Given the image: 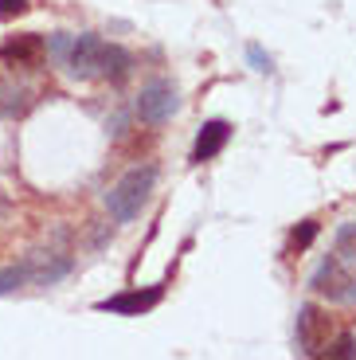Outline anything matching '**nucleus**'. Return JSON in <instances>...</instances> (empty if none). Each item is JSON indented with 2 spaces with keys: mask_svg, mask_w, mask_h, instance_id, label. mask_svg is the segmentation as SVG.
<instances>
[{
  "mask_svg": "<svg viewBox=\"0 0 356 360\" xmlns=\"http://www.w3.org/2000/svg\"><path fill=\"white\" fill-rule=\"evenodd\" d=\"M227 141H231V122H223V117L204 122L196 134V145H192V165H204L212 157H220L227 149Z\"/></svg>",
  "mask_w": 356,
  "mask_h": 360,
  "instance_id": "423d86ee",
  "label": "nucleus"
},
{
  "mask_svg": "<svg viewBox=\"0 0 356 360\" xmlns=\"http://www.w3.org/2000/svg\"><path fill=\"white\" fill-rule=\"evenodd\" d=\"M177 110H180V98H177V86H172L169 79L145 82L141 94H137V102H134V114L141 117L145 126H165Z\"/></svg>",
  "mask_w": 356,
  "mask_h": 360,
  "instance_id": "f03ea898",
  "label": "nucleus"
},
{
  "mask_svg": "<svg viewBox=\"0 0 356 360\" xmlns=\"http://www.w3.org/2000/svg\"><path fill=\"white\" fill-rule=\"evenodd\" d=\"M348 239H356V224H348V227L337 231V243H348Z\"/></svg>",
  "mask_w": 356,
  "mask_h": 360,
  "instance_id": "dca6fc26",
  "label": "nucleus"
},
{
  "mask_svg": "<svg viewBox=\"0 0 356 360\" xmlns=\"http://www.w3.org/2000/svg\"><path fill=\"white\" fill-rule=\"evenodd\" d=\"M348 286H352V290H345V294H341V302H356V278L348 282Z\"/></svg>",
  "mask_w": 356,
  "mask_h": 360,
  "instance_id": "f3484780",
  "label": "nucleus"
},
{
  "mask_svg": "<svg viewBox=\"0 0 356 360\" xmlns=\"http://www.w3.org/2000/svg\"><path fill=\"white\" fill-rule=\"evenodd\" d=\"M247 59H250V67H255L258 75H270V71H274V59H270V55L262 51L258 44H250V47H247Z\"/></svg>",
  "mask_w": 356,
  "mask_h": 360,
  "instance_id": "f8f14e48",
  "label": "nucleus"
},
{
  "mask_svg": "<svg viewBox=\"0 0 356 360\" xmlns=\"http://www.w3.org/2000/svg\"><path fill=\"white\" fill-rule=\"evenodd\" d=\"M325 356L329 360H356V337H337V345H329L325 349Z\"/></svg>",
  "mask_w": 356,
  "mask_h": 360,
  "instance_id": "9b49d317",
  "label": "nucleus"
},
{
  "mask_svg": "<svg viewBox=\"0 0 356 360\" xmlns=\"http://www.w3.org/2000/svg\"><path fill=\"white\" fill-rule=\"evenodd\" d=\"M44 55V39L39 36H16L8 44H0V59L12 67H36Z\"/></svg>",
  "mask_w": 356,
  "mask_h": 360,
  "instance_id": "0eeeda50",
  "label": "nucleus"
},
{
  "mask_svg": "<svg viewBox=\"0 0 356 360\" xmlns=\"http://www.w3.org/2000/svg\"><path fill=\"white\" fill-rule=\"evenodd\" d=\"M160 297H165V290L160 286H149V290H122V294L106 297V302H98L102 314H122V317H134V314H149L153 306H157Z\"/></svg>",
  "mask_w": 356,
  "mask_h": 360,
  "instance_id": "39448f33",
  "label": "nucleus"
},
{
  "mask_svg": "<svg viewBox=\"0 0 356 360\" xmlns=\"http://www.w3.org/2000/svg\"><path fill=\"white\" fill-rule=\"evenodd\" d=\"M313 290H321V294H329V297H341L345 294V270H341V259H325L317 270H313V278H310Z\"/></svg>",
  "mask_w": 356,
  "mask_h": 360,
  "instance_id": "1a4fd4ad",
  "label": "nucleus"
},
{
  "mask_svg": "<svg viewBox=\"0 0 356 360\" xmlns=\"http://www.w3.org/2000/svg\"><path fill=\"white\" fill-rule=\"evenodd\" d=\"M71 39H75V36H67V32H59V36H51V39H47V55L63 63V59H67V51H71Z\"/></svg>",
  "mask_w": 356,
  "mask_h": 360,
  "instance_id": "4468645a",
  "label": "nucleus"
},
{
  "mask_svg": "<svg viewBox=\"0 0 356 360\" xmlns=\"http://www.w3.org/2000/svg\"><path fill=\"white\" fill-rule=\"evenodd\" d=\"M20 12H27V0H0V20L20 16Z\"/></svg>",
  "mask_w": 356,
  "mask_h": 360,
  "instance_id": "2eb2a0df",
  "label": "nucleus"
},
{
  "mask_svg": "<svg viewBox=\"0 0 356 360\" xmlns=\"http://www.w3.org/2000/svg\"><path fill=\"white\" fill-rule=\"evenodd\" d=\"M153 184H157V165H134V169L106 192V212L117 224H134V219L141 216V207L149 204Z\"/></svg>",
  "mask_w": 356,
  "mask_h": 360,
  "instance_id": "f257e3e1",
  "label": "nucleus"
},
{
  "mask_svg": "<svg viewBox=\"0 0 356 360\" xmlns=\"http://www.w3.org/2000/svg\"><path fill=\"white\" fill-rule=\"evenodd\" d=\"M313 239H317V224H313V219H305V224L294 231V239H290V247H294V251H305V247H310Z\"/></svg>",
  "mask_w": 356,
  "mask_h": 360,
  "instance_id": "ddd939ff",
  "label": "nucleus"
},
{
  "mask_svg": "<svg viewBox=\"0 0 356 360\" xmlns=\"http://www.w3.org/2000/svg\"><path fill=\"white\" fill-rule=\"evenodd\" d=\"M129 71H134V55L125 51L122 44H102V55H98V79L122 82V79H129Z\"/></svg>",
  "mask_w": 356,
  "mask_h": 360,
  "instance_id": "6e6552de",
  "label": "nucleus"
},
{
  "mask_svg": "<svg viewBox=\"0 0 356 360\" xmlns=\"http://www.w3.org/2000/svg\"><path fill=\"white\" fill-rule=\"evenodd\" d=\"M329 341H333V321L313 302H305L298 309V352L302 356H325Z\"/></svg>",
  "mask_w": 356,
  "mask_h": 360,
  "instance_id": "7ed1b4c3",
  "label": "nucleus"
},
{
  "mask_svg": "<svg viewBox=\"0 0 356 360\" xmlns=\"http://www.w3.org/2000/svg\"><path fill=\"white\" fill-rule=\"evenodd\" d=\"M106 39L94 36V32H82V36L71 39V51L63 59V67L75 75V79H98V55Z\"/></svg>",
  "mask_w": 356,
  "mask_h": 360,
  "instance_id": "20e7f679",
  "label": "nucleus"
},
{
  "mask_svg": "<svg viewBox=\"0 0 356 360\" xmlns=\"http://www.w3.org/2000/svg\"><path fill=\"white\" fill-rule=\"evenodd\" d=\"M27 278H32V262H24V266H8V270H0V294H12V290H20Z\"/></svg>",
  "mask_w": 356,
  "mask_h": 360,
  "instance_id": "9d476101",
  "label": "nucleus"
}]
</instances>
